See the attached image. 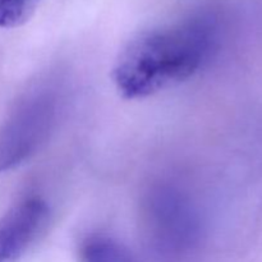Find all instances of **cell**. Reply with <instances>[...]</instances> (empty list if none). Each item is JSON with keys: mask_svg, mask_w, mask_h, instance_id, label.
<instances>
[{"mask_svg": "<svg viewBox=\"0 0 262 262\" xmlns=\"http://www.w3.org/2000/svg\"><path fill=\"white\" fill-rule=\"evenodd\" d=\"M49 216L45 200L28 197L0 217V262H19L45 230Z\"/></svg>", "mask_w": 262, "mask_h": 262, "instance_id": "3", "label": "cell"}, {"mask_svg": "<svg viewBox=\"0 0 262 262\" xmlns=\"http://www.w3.org/2000/svg\"><path fill=\"white\" fill-rule=\"evenodd\" d=\"M217 25L207 14L152 28L124 46L113 68V82L124 99L159 94L192 78L211 56Z\"/></svg>", "mask_w": 262, "mask_h": 262, "instance_id": "1", "label": "cell"}, {"mask_svg": "<svg viewBox=\"0 0 262 262\" xmlns=\"http://www.w3.org/2000/svg\"><path fill=\"white\" fill-rule=\"evenodd\" d=\"M156 227L158 235L161 238V242L165 241L166 248L181 247L184 245V239L191 233V229L187 228L191 225V222L187 216V209L181 204L177 197L169 194V192L163 193L156 199Z\"/></svg>", "mask_w": 262, "mask_h": 262, "instance_id": "4", "label": "cell"}, {"mask_svg": "<svg viewBox=\"0 0 262 262\" xmlns=\"http://www.w3.org/2000/svg\"><path fill=\"white\" fill-rule=\"evenodd\" d=\"M56 100L49 90H35L17 105L0 129V171L17 168L48 138Z\"/></svg>", "mask_w": 262, "mask_h": 262, "instance_id": "2", "label": "cell"}, {"mask_svg": "<svg viewBox=\"0 0 262 262\" xmlns=\"http://www.w3.org/2000/svg\"><path fill=\"white\" fill-rule=\"evenodd\" d=\"M82 262H136L127 248L107 235H91L81 247Z\"/></svg>", "mask_w": 262, "mask_h": 262, "instance_id": "5", "label": "cell"}, {"mask_svg": "<svg viewBox=\"0 0 262 262\" xmlns=\"http://www.w3.org/2000/svg\"><path fill=\"white\" fill-rule=\"evenodd\" d=\"M38 0H0V28H15L30 19Z\"/></svg>", "mask_w": 262, "mask_h": 262, "instance_id": "6", "label": "cell"}]
</instances>
